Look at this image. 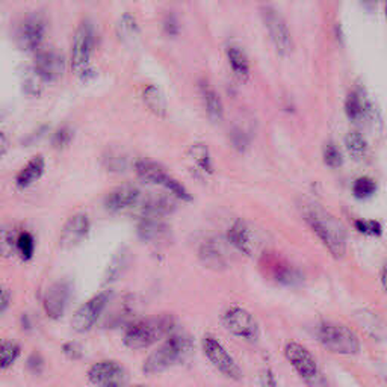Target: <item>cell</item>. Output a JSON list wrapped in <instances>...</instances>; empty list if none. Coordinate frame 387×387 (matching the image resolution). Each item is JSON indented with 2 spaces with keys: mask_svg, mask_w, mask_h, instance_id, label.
<instances>
[{
  "mask_svg": "<svg viewBox=\"0 0 387 387\" xmlns=\"http://www.w3.org/2000/svg\"><path fill=\"white\" fill-rule=\"evenodd\" d=\"M377 191V185L372 179L369 177H358L353 185V194L358 200H366L372 197Z\"/></svg>",
  "mask_w": 387,
  "mask_h": 387,
  "instance_id": "obj_34",
  "label": "cell"
},
{
  "mask_svg": "<svg viewBox=\"0 0 387 387\" xmlns=\"http://www.w3.org/2000/svg\"><path fill=\"white\" fill-rule=\"evenodd\" d=\"M301 212L305 222L328 250V253L335 259H344L348 247V235L335 215L314 202H305L301 206Z\"/></svg>",
  "mask_w": 387,
  "mask_h": 387,
  "instance_id": "obj_1",
  "label": "cell"
},
{
  "mask_svg": "<svg viewBox=\"0 0 387 387\" xmlns=\"http://www.w3.org/2000/svg\"><path fill=\"white\" fill-rule=\"evenodd\" d=\"M66 61L53 50H37L35 56V73L46 82H53L64 75Z\"/></svg>",
  "mask_w": 387,
  "mask_h": 387,
  "instance_id": "obj_14",
  "label": "cell"
},
{
  "mask_svg": "<svg viewBox=\"0 0 387 387\" xmlns=\"http://www.w3.org/2000/svg\"><path fill=\"white\" fill-rule=\"evenodd\" d=\"M96 44L94 28L89 22H82L75 33L73 46H71V68L76 73H82L86 68L89 58L93 55Z\"/></svg>",
  "mask_w": 387,
  "mask_h": 387,
  "instance_id": "obj_6",
  "label": "cell"
},
{
  "mask_svg": "<svg viewBox=\"0 0 387 387\" xmlns=\"http://www.w3.org/2000/svg\"><path fill=\"white\" fill-rule=\"evenodd\" d=\"M165 233L164 222L160 218L155 217H141V222L138 226V235L144 241H155Z\"/></svg>",
  "mask_w": 387,
  "mask_h": 387,
  "instance_id": "obj_26",
  "label": "cell"
},
{
  "mask_svg": "<svg viewBox=\"0 0 387 387\" xmlns=\"http://www.w3.org/2000/svg\"><path fill=\"white\" fill-rule=\"evenodd\" d=\"M126 377L124 367L115 360H102L88 371L89 381L96 386H121L126 383Z\"/></svg>",
  "mask_w": 387,
  "mask_h": 387,
  "instance_id": "obj_12",
  "label": "cell"
},
{
  "mask_svg": "<svg viewBox=\"0 0 387 387\" xmlns=\"http://www.w3.org/2000/svg\"><path fill=\"white\" fill-rule=\"evenodd\" d=\"M194 340L186 335H169L168 339L156 351L146 358L142 371L155 375L168 371L169 367L185 363L192 356Z\"/></svg>",
  "mask_w": 387,
  "mask_h": 387,
  "instance_id": "obj_2",
  "label": "cell"
},
{
  "mask_svg": "<svg viewBox=\"0 0 387 387\" xmlns=\"http://www.w3.org/2000/svg\"><path fill=\"white\" fill-rule=\"evenodd\" d=\"M44 167H46V164H44L43 156L32 158L28 164H26L20 169V173L17 174V185H19L20 188L31 186L33 182H37V180L43 176Z\"/></svg>",
  "mask_w": 387,
  "mask_h": 387,
  "instance_id": "obj_21",
  "label": "cell"
},
{
  "mask_svg": "<svg viewBox=\"0 0 387 387\" xmlns=\"http://www.w3.org/2000/svg\"><path fill=\"white\" fill-rule=\"evenodd\" d=\"M135 169H137V174L141 180H144V182H147V183H151V185L165 186L167 180L169 177L165 173V169L160 165L155 164V162H151V160H146V159L138 160L137 164H135Z\"/></svg>",
  "mask_w": 387,
  "mask_h": 387,
  "instance_id": "obj_18",
  "label": "cell"
},
{
  "mask_svg": "<svg viewBox=\"0 0 387 387\" xmlns=\"http://www.w3.org/2000/svg\"><path fill=\"white\" fill-rule=\"evenodd\" d=\"M275 280L287 287H295L300 286V283L303 282V274L298 271V269L291 268V266H282L278 271L275 273Z\"/></svg>",
  "mask_w": 387,
  "mask_h": 387,
  "instance_id": "obj_33",
  "label": "cell"
},
{
  "mask_svg": "<svg viewBox=\"0 0 387 387\" xmlns=\"http://www.w3.org/2000/svg\"><path fill=\"white\" fill-rule=\"evenodd\" d=\"M70 296V287L64 282H58L55 284H52L46 295H44V310H46L47 317L52 319H58L66 312L67 303Z\"/></svg>",
  "mask_w": 387,
  "mask_h": 387,
  "instance_id": "obj_16",
  "label": "cell"
},
{
  "mask_svg": "<svg viewBox=\"0 0 387 387\" xmlns=\"http://www.w3.org/2000/svg\"><path fill=\"white\" fill-rule=\"evenodd\" d=\"M227 59L236 77H239L241 80H247L250 77V62L244 50L238 46H229Z\"/></svg>",
  "mask_w": 387,
  "mask_h": 387,
  "instance_id": "obj_22",
  "label": "cell"
},
{
  "mask_svg": "<svg viewBox=\"0 0 387 387\" xmlns=\"http://www.w3.org/2000/svg\"><path fill=\"white\" fill-rule=\"evenodd\" d=\"M71 139H73V132L68 128H61L53 137V146L56 149H64L71 142Z\"/></svg>",
  "mask_w": 387,
  "mask_h": 387,
  "instance_id": "obj_39",
  "label": "cell"
},
{
  "mask_svg": "<svg viewBox=\"0 0 387 387\" xmlns=\"http://www.w3.org/2000/svg\"><path fill=\"white\" fill-rule=\"evenodd\" d=\"M64 351H66V354L71 358H79L80 356H82V349L79 348L77 344H67L64 347Z\"/></svg>",
  "mask_w": 387,
  "mask_h": 387,
  "instance_id": "obj_41",
  "label": "cell"
},
{
  "mask_svg": "<svg viewBox=\"0 0 387 387\" xmlns=\"http://www.w3.org/2000/svg\"><path fill=\"white\" fill-rule=\"evenodd\" d=\"M354 226L360 233L367 236H380L383 233V226L375 220H357Z\"/></svg>",
  "mask_w": 387,
  "mask_h": 387,
  "instance_id": "obj_36",
  "label": "cell"
},
{
  "mask_svg": "<svg viewBox=\"0 0 387 387\" xmlns=\"http://www.w3.org/2000/svg\"><path fill=\"white\" fill-rule=\"evenodd\" d=\"M227 239L233 247L245 256H255L260 247L256 230L245 220H238L233 222V226L227 233Z\"/></svg>",
  "mask_w": 387,
  "mask_h": 387,
  "instance_id": "obj_11",
  "label": "cell"
},
{
  "mask_svg": "<svg viewBox=\"0 0 387 387\" xmlns=\"http://www.w3.org/2000/svg\"><path fill=\"white\" fill-rule=\"evenodd\" d=\"M89 232V220L85 213H76L73 217H70L66 222L64 229H62L59 245L62 248H71L76 247L82 242Z\"/></svg>",
  "mask_w": 387,
  "mask_h": 387,
  "instance_id": "obj_15",
  "label": "cell"
},
{
  "mask_svg": "<svg viewBox=\"0 0 387 387\" xmlns=\"http://www.w3.org/2000/svg\"><path fill=\"white\" fill-rule=\"evenodd\" d=\"M174 211H176V204L173 200L169 199V197H164V195L150 197V199L144 202V204H142L141 217L164 218Z\"/></svg>",
  "mask_w": 387,
  "mask_h": 387,
  "instance_id": "obj_19",
  "label": "cell"
},
{
  "mask_svg": "<svg viewBox=\"0 0 387 387\" xmlns=\"http://www.w3.org/2000/svg\"><path fill=\"white\" fill-rule=\"evenodd\" d=\"M142 100L146 103L149 109L158 115V116H165L167 115V100L165 96L160 93V89L155 85H149L142 93Z\"/></svg>",
  "mask_w": 387,
  "mask_h": 387,
  "instance_id": "obj_24",
  "label": "cell"
},
{
  "mask_svg": "<svg viewBox=\"0 0 387 387\" xmlns=\"http://www.w3.org/2000/svg\"><path fill=\"white\" fill-rule=\"evenodd\" d=\"M35 251V242L31 233L28 232H22L17 236V253L20 255V257L23 260H29L33 256Z\"/></svg>",
  "mask_w": 387,
  "mask_h": 387,
  "instance_id": "obj_35",
  "label": "cell"
},
{
  "mask_svg": "<svg viewBox=\"0 0 387 387\" xmlns=\"http://www.w3.org/2000/svg\"><path fill=\"white\" fill-rule=\"evenodd\" d=\"M10 304V294L5 289V287L0 284V313H3Z\"/></svg>",
  "mask_w": 387,
  "mask_h": 387,
  "instance_id": "obj_42",
  "label": "cell"
},
{
  "mask_svg": "<svg viewBox=\"0 0 387 387\" xmlns=\"http://www.w3.org/2000/svg\"><path fill=\"white\" fill-rule=\"evenodd\" d=\"M164 31L167 35H169V37H176V35H179L180 24L174 14H168L164 19Z\"/></svg>",
  "mask_w": 387,
  "mask_h": 387,
  "instance_id": "obj_40",
  "label": "cell"
},
{
  "mask_svg": "<svg viewBox=\"0 0 387 387\" xmlns=\"http://www.w3.org/2000/svg\"><path fill=\"white\" fill-rule=\"evenodd\" d=\"M8 147H10V142H8V138L5 135L0 132V158H2L5 153L8 151Z\"/></svg>",
  "mask_w": 387,
  "mask_h": 387,
  "instance_id": "obj_43",
  "label": "cell"
},
{
  "mask_svg": "<svg viewBox=\"0 0 387 387\" xmlns=\"http://www.w3.org/2000/svg\"><path fill=\"white\" fill-rule=\"evenodd\" d=\"M345 146L349 156L354 160H363L367 156V151H369L367 142L360 132H356V130L348 132L345 137Z\"/></svg>",
  "mask_w": 387,
  "mask_h": 387,
  "instance_id": "obj_25",
  "label": "cell"
},
{
  "mask_svg": "<svg viewBox=\"0 0 387 387\" xmlns=\"http://www.w3.org/2000/svg\"><path fill=\"white\" fill-rule=\"evenodd\" d=\"M188 155L191 156V159L195 162V165L199 167L200 169L206 171V173H208V174L213 173L211 153H209L208 147H206L203 142L192 144L191 149H189V151H188Z\"/></svg>",
  "mask_w": 387,
  "mask_h": 387,
  "instance_id": "obj_27",
  "label": "cell"
},
{
  "mask_svg": "<svg viewBox=\"0 0 387 387\" xmlns=\"http://www.w3.org/2000/svg\"><path fill=\"white\" fill-rule=\"evenodd\" d=\"M46 24L38 15L28 17L17 31V44L24 52H37L44 40Z\"/></svg>",
  "mask_w": 387,
  "mask_h": 387,
  "instance_id": "obj_13",
  "label": "cell"
},
{
  "mask_svg": "<svg viewBox=\"0 0 387 387\" xmlns=\"http://www.w3.org/2000/svg\"><path fill=\"white\" fill-rule=\"evenodd\" d=\"M381 283H383L384 291L387 292V265H386V266H384V269H383V274H381Z\"/></svg>",
  "mask_w": 387,
  "mask_h": 387,
  "instance_id": "obj_44",
  "label": "cell"
},
{
  "mask_svg": "<svg viewBox=\"0 0 387 387\" xmlns=\"http://www.w3.org/2000/svg\"><path fill=\"white\" fill-rule=\"evenodd\" d=\"M139 26L132 14H124L119 23V35L123 41H132L138 37Z\"/></svg>",
  "mask_w": 387,
  "mask_h": 387,
  "instance_id": "obj_32",
  "label": "cell"
},
{
  "mask_svg": "<svg viewBox=\"0 0 387 387\" xmlns=\"http://www.w3.org/2000/svg\"><path fill=\"white\" fill-rule=\"evenodd\" d=\"M128 264H129L128 251L123 250V251H120L119 255H115L114 259H112V262L109 264V266H107V269H106L103 283L109 284V283H114L115 280H119L120 275L124 273V269L128 268Z\"/></svg>",
  "mask_w": 387,
  "mask_h": 387,
  "instance_id": "obj_28",
  "label": "cell"
},
{
  "mask_svg": "<svg viewBox=\"0 0 387 387\" xmlns=\"http://www.w3.org/2000/svg\"><path fill=\"white\" fill-rule=\"evenodd\" d=\"M139 197H141V192L137 186H133V185L119 186L106 197V202H105L106 209L111 212L129 209L139 202Z\"/></svg>",
  "mask_w": 387,
  "mask_h": 387,
  "instance_id": "obj_17",
  "label": "cell"
},
{
  "mask_svg": "<svg viewBox=\"0 0 387 387\" xmlns=\"http://www.w3.org/2000/svg\"><path fill=\"white\" fill-rule=\"evenodd\" d=\"M369 112V103L365 100L363 96L358 91L349 93L345 102V114L351 121L365 120L366 114Z\"/></svg>",
  "mask_w": 387,
  "mask_h": 387,
  "instance_id": "obj_23",
  "label": "cell"
},
{
  "mask_svg": "<svg viewBox=\"0 0 387 387\" xmlns=\"http://www.w3.org/2000/svg\"><path fill=\"white\" fill-rule=\"evenodd\" d=\"M284 356L304 381L312 383L317 378L318 365L308 348H304L301 344H296V342H289L284 347Z\"/></svg>",
  "mask_w": 387,
  "mask_h": 387,
  "instance_id": "obj_10",
  "label": "cell"
},
{
  "mask_svg": "<svg viewBox=\"0 0 387 387\" xmlns=\"http://www.w3.org/2000/svg\"><path fill=\"white\" fill-rule=\"evenodd\" d=\"M109 292H100L94 295L91 300H88L84 305H80L79 310L75 313L73 319H71V327L77 333L89 331L97 319L100 318L103 309L106 308L107 301H109Z\"/></svg>",
  "mask_w": 387,
  "mask_h": 387,
  "instance_id": "obj_9",
  "label": "cell"
},
{
  "mask_svg": "<svg viewBox=\"0 0 387 387\" xmlns=\"http://www.w3.org/2000/svg\"><path fill=\"white\" fill-rule=\"evenodd\" d=\"M176 321L162 314V317L144 319L132 324L124 333V345L130 349H142L156 344L162 337L169 336L174 331Z\"/></svg>",
  "mask_w": 387,
  "mask_h": 387,
  "instance_id": "obj_3",
  "label": "cell"
},
{
  "mask_svg": "<svg viewBox=\"0 0 387 387\" xmlns=\"http://www.w3.org/2000/svg\"><path fill=\"white\" fill-rule=\"evenodd\" d=\"M20 356V347L11 340H0V369H6Z\"/></svg>",
  "mask_w": 387,
  "mask_h": 387,
  "instance_id": "obj_31",
  "label": "cell"
},
{
  "mask_svg": "<svg viewBox=\"0 0 387 387\" xmlns=\"http://www.w3.org/2000/svg\"><path fill=\"white\" fill-rule=\"evenodd\" d=\"M203 351L209 362L217 367L224 377H227L230 380H235V381L241 380L242 378L241 367L238 366L235 360H233V357L227 353V349L224 348L213 336H204Z\"/></svg>",
  "mask_w": 387,
  "mask_h": 387,
  "instance_id": "obj_7",
  "label": "cell"
},
{
  "mask_svg": "<svg viewBox=\"0 0 387 387\" xmlns=\"http://www.w3.org/2000/svg\"><path fill=\"white\" fill-rule=\"evenodd\" d=\"M200 91L203 96L206 112H208L209 120L213 123H218L222 119V103L218 93L215 91L206 80H202L200 82Z\"/></svg>",
  "mask_w": 387,
  "mask_h": 387,
  "instance_id": "obj_20",
  "label": "cell"
},
{
  "mask_svg": "<svg viewBox=\"0 0 387 387\" xmlns=\"http://www.w3.org/2000/svg\"><path fill=\"white\" fill-rule=\"evenodd\" d=\"M324 162L330 168H339L344 164V158H342L340 150L336 147V144H327V147L324 149Z\"/></svg>",
  "mask_w": 387,
  "mask_h": 387,
  "instance_id": "obj_37",
  "label": "cell"
},
{
  "mask_svg": "<svg viewBox=\"0 0 387 387\" xmlns=\"http://www.w3.org/2000/svg\"><path fill=\"white\" fill-rule=\"evenodd\" d=\"M221 324L233 336L242 337L245 340H253L259 335V326L251 313L241 308H230L224 312Z\"/></svg>",
  "mask_w": 387,
  "mask_h": 387,
  "instance_id": "obj_8",
  "label": "cell"
},
{
  "mask_svg": "<svg viewBox=\"0 0 387 387\" xmlns=\"http://www.w3.org/2000/svg\"><path fill=\"white\" fill-rule=\"evenodd\" d=\"M318 340L330 353L340 356H354L360 351L356 333L337 322H322L318 327Z\"/></svg>",
  "mask_w": 387,
  "mask_h": 387,
  "instance_id": "obj_4",
  "label": "cell"
},
{
  "mask_svg": "<svg viewBox=\"0 0 387 387\" xmlns=\"http://www.w3.org/2000/svg\"><path fill=\"white\" fill-rule=\"evenodd\" d=\"M260 15H262L269 38H271L278 55L289 56L294 50V41L291 37L289 26H287L286 20L283 19V15L271 5H262Z\"/></svg>",
  "mask_w": 387,
  "mask_h": 387,
  "instance_id": "obj_5",
  "label": "cell"
},
{
  "mask_svg": "<svg viewBox=\"0 0 387 387\" xmlns=\"http://www.w3.org/2000/svg\"><path fill=\"white\" fill-rule=\"evenodd\" d=\"M17 233L8 226H0V255L11 257L17 253Z\"/></svg>",
  "mask_w": 387,
  "mask_h": 387,
  "instance_id": "obj_30",
  "label": "cell"
},
{
  "mask_svg": "<svg viewBox=\"0 0 387 387\" xmlns=\"http://www.w3.org/2000/svg\"><path fill=\"white\" fill-rule=\"evenodd\" d=\"M200 259L206 266L215 269V271H221V269L226 268V259L213 244H206L200 250Z\"/></svg>",
  "mask_w": 387,
  "mask_h": 387,
  "instance_id": "obj_29",
  "label": "cell"
},
{
  "mask_svg": "<svg viewBox=\"0 0 387 387\" xmlns=\"http://www.w3.org/2000/svg\"><path fill=\"white\" fill-rule=\"evenodd\" d=\"M230 141L233 144V147L239 151H245L250 146V137L245 130H242L239 128H233L230 132Z\"/></svg>",
  "mask_w": 387,
  "mask_h": 387,
  "instance_id": "obj_38",
  "label": "cell"
}]
</instances>
